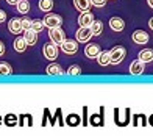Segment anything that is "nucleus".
<instances>
[{
	"label": "nucleus",
	"instance_id": "2eb2a0df",
	"mask_svg": "<svg viewBox=\"0 0 153 136\" xmlns=\"http://www.w3.org/2000/svg\"><path fill=\"white\" fill-rule=\"evenodd\" d=\"M24 38L27 41V45H34V44L38 42V33L33 31V30H25Z\"/></svg>",
	"mask_w": 153,
	"mask_h": 136
},
{
	"label": "nucleus",
	"instance_id": "f3484780",
	"mask_svg": "<svg viewBox=\"0 0 153 136\" xmlns=\"http://www.w3.org/2000/svg\"><path fill=\"white\" fill-rule=\"evenodd\" d=\"M14 49H16V52H19V53H22V52L27 50V41H25L24 36H19V38L14 39Z\"/></svg>",
	"mask_w": 153,
	"mask_h": 136
},
{
	"label": "nucleus",
	"instance_id": "0eeeda50",
	"mask_svg": "<svg viewBox=\"0 0 153 136\" xmlns=\"http://www.w3.org/2000/svg\"><path fill=\"white\" fill-rule=\"evenodd\" d=\"M8 30L13 33V35H20V31L24 30L22 27V20L17 19V17H13L8 20Z\"/></svg>",
	"mask_w": 153,
	"mask_h": 136
},
{
	"label": "nucleus",
	"instance_id": "c85d7f7f",
	"mask_svg": "<svg viewBox=\"0 0 153 136\" xmlns=\"http://www.w3.org/2000/svg\"><path fill=\"white\" fill-rule=\"evenodd\" d=\"M91 124L92 125H103V120H100L99 116H92L91 117Z\"/></svg>",
	"mask_w": 153,
	"mask_h": 136
},
{
	"label": "nucleus",
	"instance_id": "393cba45",
	"mask_svg": "<svg viewBox=\"0 0 153 136\" xmlns=\"http://www.w3.org/2000/svg\"><path fill=\"white\" fill-rule=\"evenodd\" d=\"M66 122H67V125L75 127V125L80 124V116L78 114H69V116L66 117Z\"/></svg>",
	"mask_w": 153,
	"mask_h": 136
},
{
	"label": "nucleus",
	"instance_id": "412c9836",
	"mask_svg": "<svg viewBox=\"0 0 153 136\" xmlns=\"http://www.w3.org/2000/svg\"><path fill=\"white\" fill-rule=\"evenodd\" d=\"M53 8V0H39V10L44 11V13H48L52 11Z\"/></svg>",
	"mask_w": 153,
	"mask_h": 136
},
{
	"label": "nucleus",
	"instance_id": "b1692460",
	"mask_svg": "<svg viewBox=\"0 0 153 136\" xmlns=\"http://www.w3.org/2000/svg\"><path fill=\"white\" fill-rule=\"evenodd\" d=\"M3 120H5V125H8V127L17 125V116H16V114H6Z\"/></svg>",
	"mask_w": 153,
	"mask_h": 136
},
{
	"label": "nucleus",
	"instance_id": "c756f323",
	"mask_svg": "<svg viewBox=\"0 0 153 136\" xmlns=\"http://www.w3.org/2000/svg\"><path fill=\"white\" fill-rule=\"evenodd\" d=\"M5 20H6V13L3 10H0V24L5 22Z\"/></svg>",
	"mask_w": 153,
	"mask_h": 136
},
{
	"label": "nucleus",
	"instance_id": "a878e982",
	"mask_svg": "<svg viewBox=\"0 0 153 136\" xmlns=\"http://www.w3.org/2000/svg\"><path fill=\"white\" fill-rule=\"evenodd\" d=\"M67 74H69V75H80V74H81V67L78 64H72L67 69Z\"/></svg>",
	"mask_w": 153,
	"mask_h": 136
},
{
	"label": "nucleus",
	"instance_id": "f257e3e1",
	"mask_svg": "<svg viewBox=\"0 0 153 136\" xmlns=\"http://www.w3.org/2000/svg\"><path fill=\"white\" fill-rule=\"evenodd\" d=\"M109 53H111V64H119L127 56V49L122 45H116L109 50Z\"/></svg>",
	"mask_w": 153,
	"mask_h": 136
},
{
	"label": "nucleus",
	"instance_id": "dca6fc26",
	"mask_svg": "<svg viewBox=\"0 0 153 136\" xmlns=\"http://www.w3.org/2000/svg\"><path fill=\"white\" fill-rule=\"evenodd\" d=\"M45 72L48 74V75H61V74H64V71H62V67L56 63H52V64H48L47 66V69Z\"/></svg>",
	"mask_w": 153,
	"mask_h": 136
},
{
	"label": "nucleus",
	"instance_id": "4468645a",
	"mask_svg": "<svg viewBox=\"0 0 153 136\" xmlns=\"http://www.w3.org/2000/svg\"><path fill=\"white\" fill-rule=\"evenodd\" d=\"M139 61L142 63H152L153 61V49H144L139 52V56H137Z\"/></svg>",
	"mask_w": 153,
	"mask_h": 136
},
{
	"label": "nucleus",
	"instance_id": "cd10ccee",
	"mask_svg": "<svg viewBox=\"0 0 153 136\" xmlns=\"http://www.w3.org/2000/svg\"><path fill=\"white\" fill-rule=\"evenodd\" d=\"M91 3H92V6H97V8H103L106 0H91Z\"/></svg>",
	"mask_w": 153,
	"mask_h": 136
},
{
	"label": "nucleus",
	"instance_id": "c9c22d12",
	"mask_svg": "<svg viewBox=\"0 0 153 136\" xmlns=\"http://www.w3.org/2000/svg\"><path fill=\"white\" fill-rule=\"evenodd\" d=\"M106 2H108V0H106Z\"/></svg>",
	"mask_w": 153,
	"mask_h": 136
},
{
	"label": "nucleus",
	"instance_id": "9d476101",
	"mask_svg": "<svg viewBox=\"0 0 153 136\" xmlns=\"http://www.w3.org/2000/svg\"><path fill=\"white\" fill-rule=\"evenodd\" d=\"M145 71V63H142V61L139 59H134L133 63L130 64V74L131 75H142Z\"/></svg>",
	"mask_w": 153,
	"mask_h": 136
},
{
	"label": "nucleus",
	"instance_id": "1a4fd4ad",
	"mask_svg": "<svg viewBox=\"0 0 153 136\" xmlns=\"http://www.w3.org/2000/svg\"><path fill=\"white\" fill-rule=\"evenodd\" d=\"M131 38H133V41H134L136 44H147L149 39H150L149 33L144 31V30H136V31H133Z\"/></svg>",
	"mask_w": 153,
	"mask_h": 136
},
{
	"label": "nucleus",
	"instance_id": "6ab92c4d",
	"mask_svg": "<svg viewBox=\"0 0 153 136\" xmlns=\"http://www.w3.org/2000/svg\"><path fill=\"white\" fill-rule=\"evenodd\" d=\"M97 61H99L100 66H108V64H111V53H109V52H100V55L97 56Z\"/></svg>",
	"mask_w": 153,
	"mask_h": 136
},
{
	"label": "nucleus",
	"instance_id": "72a5a7b5",
	"mask_svg": "<svg viewBox=\"0 0 153 136\" xmlns=\"http://www.w3.org/2000/svg\"><path fill=\"white\" fill-rule=\"evenodd\" d=\"M147 3H149V6L153 10V0H147Z\"/></svg>",
	"mask_w": 153,
	"mask_h": 136
},
{
	"label": "nucleus",
	"instance_id": "a211bd4d",
	"mask_svg": "<svg viewBox=\"0 0 153 136\" xmlns=\"http://www.w3.org/2000/svg\"><path fill=\"white\" fill-rule=\"evenodd\" d=\"M91 31H92V36H99V35H102V31H103V22L102 20H95L94 19V22L91 24Z\"/></svg>",
	"mask_w": 153,
	"mask_h": 136
},
{
	"label": "nucleus",
	"instance_id": "f8f14e48",
	"mask_svg": "<svg viewBox=\"0 0 153 136\" xmlns=\"http://www.w3.org/2000/svg\"><path fill=\"white\" fill-rule=\"evenodd\" d=\"M109 27L114 31H122L125 28V20L122 17H111L109 19Z\"/></svg>",
	"mask_w": 153,
	"mask_h": 136
},
{
	"label": "nucleus",
	"instance_id": "473e14b6",
	"mask_svg": "<svg viewBox=\"0 0 153 136\" xmlns=\"http://www.w3.org/2000/svg\"><path fill=\"white\" fill-rule=\"evenodd\" d=\"M149 27L153 30V17H150V20H149Z\"/></svg>",
	"mask_w": 153,
	"mask_h": 136
},
{
	"label": "nucleus",
	"instance_id": "aec40b11",
	"mask_svg": "<svg viewBox=\"0 0 153 136\" xmlns=\"http://www.w3.org/2000/svg\"><path fill=\"white\" fill-rule=\"evenodd\" d=\"M16 6H17V11L20 14H27V13L30 11V2L28 0H19Z\"/></svg>",
	"mask_w": 153,
	"mask_h": 136
},
{
	"label": "nucleus",
	"instance_id": "f03ea898",
	"mask_svg": "<svg viewBox=\"0 0 153 136\" xmlns=\"http://www.w3.org/2000/svg\"><path fill=\"white\" fill-rule=\"evenodd\" d=\"M48 38H50V42L61 45L66 41V33L61 27H58V28H50L48 30Z\"/></svg>",
	"mask_w": 153,
	"mask_h": 136
},
{
	"label": "nucleus",
	"instance_id": "7ed1b4c3",
	"mask_svg": "<svg viewBox=\"0 0 153 136\" xmlns=\"http://www.w3.org/2000/svg\"><path fill=\"white\" fill-rule=\"evenodd\" d=\"M44 25L45 27H48V30L50 28H58V27H61V24H62V17L59 16V14H47L44 19Z\"/></svg>",
	"mask_w": 153,
	"mask_h": 136
},
{
	"label": "nucleus",
	"instance_id": "f704fd0d",
	"mask_svg": "<svg viewBox=\"0 0 153 136\" xmlns=\"http://www.w3.org/2000/svg\"><path fill=\"white\" fill-rule=\"evenodd\" d=\"M0 124H2V116H0Z\"/></svg>",
	"mask_w": 153,
	"mask_h": 136
},
{
	"label": "nucleus",
	"instance_id": "2f4dec72",
	"mask_svg": "<svg viewBox=\"0 0 153 136\" xmlns=\"http://www.w3.org/2000/svg\"><path fill=\"white\" fill-rule=\"evenodd\" d=\"M6 2H8L10 5H17V2H19V0H6Z\"/></svg>",
	"mask_w": 153,
	"mask_h": 136
},
{
	"label": "nucleus",
	"instance_id": "5701e85b",
	"mask_svg": "<svg viewBox=\"0 0 153 136\" xmlns=\"http://www.w3.org/2000/svg\"><path fill=\"white\" fill-rule=\"evenodd\" d=\"M10 74H13V67L11 64L5 63V61H2L0 63V75H10Z\"/></svg>",
	"mask_w": 153,
	"mask_h": 136
},
{
	"label": "nucleus",
	"instance_id": "6e6552de",
	"mask_svg": "<svg viewBox=\"0 0 153 136\" xmlns=\"http://www.w3.org/2000/svg\"><path fill=\"white\" fill-rule=\"evenodd\" d=\"M100 45L99 44H95V42H89L86 47H85V55L88 58H97L100 55Z\"/></svg>",
	"mask_w": 153,
	"mask_h": 136
},
{
	"label": "nucleus",
	"instance_id": "423d86ee",
	"mask_svg": "<svg viewBox=\"0 0 153 136\" xmlns=\"http://www.w3.org/2000/svg\"><path fill=\"white\" fill-rule=\"evenodd\" d=\"M44 56L47 58V59H50V61H55L58 58V47H56V44H53V42H47L45 45H44Z\"/></svg>",
	"mask_w": 153,
	"mask_h": 136
},
{
	"label": "nucleus",
	"instance_id": "7c9ffc66",
	"mask_svg": "<svg viewBox=\"0 0 153 136\" xmlns=\"http://www.w3.org/2000/svg\"><path fill=\"white\" fill-rule=\"evenodd\" d=\"M3 53H5V44L2 42V41H0V56H2Z\"/></svg>",
	"mask_w": 153,
	"mask_h": 136
},
{
	"label": "nucleus",
	"instance_id": "9b49d317",
	"mask_svg": "<svg viewBox=\"0 0 153 136\" xmlns=\"http://www.w3.org/2000/svg\"><path fill=\"white\" fill-rule=\"evenodd\" d=\"M94 22V16L91 11H86V13H81L80 17H78V24L80 27H91V24Z\"/></svg>",
	"mask_w": 153,
	"mask_h": 136
},
{
	"label": "nucleus",
	"instance_id": "bb28decb",
	"mask_svg": "<svg viewBox=\"0 0 153 136\" xmlns=\"http://www.w3.org/2000/svg\"><path fill=\"white\" fill-rule=\"evenodd\" d=\"M20 20H22V27H24V31H25V30H31V22H33L31 19H28V17H22Z\"/></svg>",
	"mask_w": 153,
	"mask_h": 136
},
{
	"label": "nucleus",
	"instance_id": "39448f33",
	"mask_svg": "<svg viewBox=\"0 0 153 136\" xmlns=\"http://www.w3.org/2000/svg\"><path fill=\"white\" fill-rule=\"evenodd\" d=\"M59 49L64 52L66 55H74V53H76V50H78V44H76V41H74V39H66L64 42L59 45Z\"/></svg>",
	"mask_w": 153,
	"mask_h": 136
},
{
	"label": "nucleus",
	"instance_id": "4be33fe9",
	"mask_svg": "<svg viewBox=\"0 0 153 136\" xmlns=\"http://www.w3.org/2000/svg\"><path fill=\"white\" fill-rule=\"evenodd\" d=\"M44 20L42 19H33V22H31V30L33 31H36V33H41L44 28Z\"/></svg>",
	"mask_w": 153,
	"mask_h": 136
},
{
	"label": "nucleus",
	"instance_id": "ddd939ff",
	"mask_svg": "<svg viewBox=\"0 0 153 136\" xmlns=\"http://www.w3.org/2000/svg\"><path fill=\"white\" fill-rule=\"evenodd\" d=\"M74 6L78 11L86 13V11H91L92 3H91V0H74Z\"/></svg>",
	"mask_w": 153,
	"mask_h": 136
},
{
	"label": "nucleus",
	"instance_id": "20e7f679",
	"mask_svg": "<svg viewBox=\"0 0 153 136\" xmlns=\"http://www.w3.org/2000/svg\"><path fill=\"white\" fill-rule=\"evenodd\" d=\"M76 42H89V39L92 38V31L89 27H80L75 33Z\"/></svg>",
	"mask_w": 153,
	"mask_h": 136
}]
</instances>
